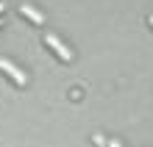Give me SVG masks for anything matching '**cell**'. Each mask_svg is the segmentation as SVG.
I'll return each mask as SVG.
<instances>
[{"mask_svg":"<svg viewBox=\"0 0 153 147\" xmlns=\"http://www.w3.org/2000/svg\"><path fill=\"white\" fill-rule=\"evenodd\" d=\"M45 42H48V47H50V50H56V53H59V58H64V61H70V58H73V53H70L64 44L59 42V36L48 33V36H45Z\"/></svg>","mask_w":153,"mask_h":147,"instance_id":"obj_1","label":"cell"},{"mask_svg":"<svg viewBox=\"0 0 153 147\" xmlns=\"http://www.w3.org/2000/svg\"><path fill=\"white\" fill-rule=\"evenodd\" d=\"M0 69H3L6 75H11V78L17 81V83H20V86H25V81H28V78H25V72H20V69H17L14 64H11V61H8V58H0Z\"/></svg>","mask_w":153,"mask_h":147,"instance_id":"obj_2","label":"cell"},{"mask_svg":"<svg viewBox=\"0 0 153 147\" xmlns=\"http://www.w3.org/2000/svg\"><path fill=\"white\" fill-rule=\"evenodd\" d=\"M20 11L25 14V17H28V20H33V22H45V17H42V11H36V8H33V6H20Z\"/></svg>","mask_w":153,"mask_h":147,"instance_id":"obj_3","label":"cell"},{"mask_svg":"<svg viewBox=\"0 0 153 147\" xmlns=\"http://www.w3.org/2000/svg\"><path fill=\"white\" fill-rule=\"evenodd\" d=\"M92 142H95L97 147H106V139H103V136H100V133H95V136H92Z\"/></svg>","mask_w":153,"mask_h":147,"instance_id":"obj_4","label":"cell"},{"mask_svg":"<svg viewBox=\"0 0 153 147\" xmlns=\"http://www.w3.org/2000/svg\"><path fill=\"white\" fill-rule=\"evenodd\" d=\"M109 147H123V144L120 142H109Z\"/></svg>","mask_w":153,"mask_h":147,"instance_id":"obj_5","label":"cell"},{"mask_svg":"<svg viewBox=\"0 0 153 147\" xmlns=\"http://www.w3.org/2000/svg\"><path fill=\"white\" fill-rule=\"evenodd\" d=\"M148 22H150V25H153V17H150V20H148Z\"/></svg>","mask_w":153,"mask_h":147,"instance_id":"obj_6","label":"cell"},{"mask_svg":"<svg viewBox=\"0 0 153 147\" xmlns=\"http://www.w3.org/2000/svg\"><path fill=\"white\" fill-rule=\"evenodd\" d=\"M0 11H3V3H0Z\"/></svg>","mask_w":153,"mask_h":147,"instance_id":"obj_7","label":"cell"}]
</instances>
